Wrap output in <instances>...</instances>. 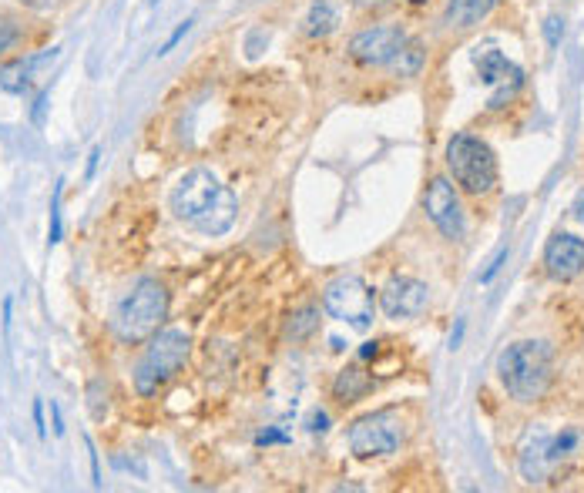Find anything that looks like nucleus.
Listing matches in <instances>:
<instances>
[{
  "label": "nucleus",
  "mask_w": 584,
  "mask_h": 493,
  "mask_svg": "<svg viewBox=\"0 0 584 493\" xmlns=\"http://www.w3.org/2000/svg\"><path fill=\"white\" fill-rule=\"evenodd\" d=\"M189 356H191V336L185 329H158L155 336L148 339L142 359H138V366L132 373L134 393L142 399L158 396L185 369Z\"/></svg>",
  "instance_id": "nucleus-5"
},
{
  "label": "nucleus",
  "mask_w": 584,
  "mask_h": 493,
  "mask_svg": "<svg viewBox=\"0 0 584 493\" xmlns=\"http://www.w3.org/2000/svg\"><path fill=\"white\" fill-rule=\"evenodd\" d=\"M60 58V47H41V51H24V54H14L0 64V91L14 94V97H27L31 88L37 84L41 70L54 64Z\"/></svg>",
  "instance_id": "nucleus-11"
},
{
  "label": "nucleus",
  "mask_w": 584,
  "mask_h": 493,
  "mask_svg": "<svg viewBox=\"0 0 584 493\" xmlns=\"http://www.w3.org/2000/svg\"><path fill=\"white\" fill-rule=\"evenodd\" d=\"M60 201H64V178L54 181V191H51V218H48V252L60 245L64 238V211H60Z\"/></svg>",
  "instance_id": "nucleus-23"
},
{
  "label": "nucleus",
  "mask_w": 584,
  "mask_h": 493,
  "mask_svg": "<svg viewBox=\"0 0 584 493\" xmlns=\"http://www.w3.org/2000/svg\"><path fill=\"white\" fill-rule=\"evenodd\" d=\"M259 44H262V47L269 44V31H265V27H252L249 37H245V54H249L252 60L262 54V51H259Z\"/></svg>",
  "instance_id": "nucleus-33"
},
{
  "label": "nucleus",
  "mask_w": 584,
  "mask_h": 493,
  "mask_svg": "<svg viewBox=\"0 0 584 493\" xmlns=\"http://www.w3.org/2000/svg\"><path fill=\"white\" fill-rule=\"evenodd\" d=\"M373 389H376V379H373V373L366 369V366L363 363H346L343 369L333 376L329 393H333V399L339 403V406H356V403H363V399L370 396Z\"/></svg>",
  "instance_id": "nucleus-14"
},
{
  "label": "nucleus",
  "mask_w": 584,
  "mask_h": 493,
  "mask_svg": "<svg viewBox=\"0 0 584 493\" xmlns=\"http://www.w3.org/2000/svg\"><path fill=\"white\" fill-rule=\"evenodd\" d=\"M329 426H333V420H329V413H326V410H319V406H316V410H312L309 416H306V430H309L312 436L329 433Z\"/></svg>",
  "instance_id": "nucleus-31"
},
{
  "label": "nucleus",
  "mask_w": 584,
  "mask_h": 493,
  "mask_svg": "<svg viewBox=\"0 0 584 493\" xmlns=\"http://www.w3.org/2000/svg\"><path fill=\"white\" fill-rule=\"evenodd\" d=\"M581 430L578 426H561L558 433H551L548 440V457L551 463L558 467V463H564V460L571 457V453H578V446H581Z\"/></svg>",
  "instance_id": "nucleus-21"
},
{
  "label": "nucleus",
  "mask_w": 584,
  "mask_h": 493,
  "mask_svg": "<svg viewBox=\"0 0 584 493\" xmlns=\"http://www.w3.org/2000/svg\"><path fill=\"white\" fill-rule=\"evenodd\" d=\"M292 443V436L286 430H279V426H265L255 433V446H289Z\"/></svg>",
  "instance_id": "nucleus-30"
},
{
  "label": "nucleus",
  "mask_w": 584,
  "mask_h": 493,
  "mask_svg": "<svg viewBox=\"0 0 584 493\" xmlns=\"http://www.w3.org/2000/svg\"><path fill=\"white\" fill-rule=\"evenodd\" d=\"M48 107H51V88H41V91L34 94V105H31V124H34V128H44Z\"/></svg>",
  "instance_id": "nucleus-28"
},
{
  "label": "nucleus",
  "mask_w": 584,
  "mask_h": 493,
  "mask_svg": "<svg viewBox=\"0 0 584 493\" xmlns=\"http://www.w3.org/2000/svg\"><path fill=\"white\" fill-rule=\"evenodd\" d=\"M497 379L514 403H541L554 383V349L544 339L511 342L497 356Z\"/></svg>",
  "instance_id": "nucleus-2"
},
{
  "label": "nucleus",
  "mask_w": 584,
  "mask_h": 493,
  "mask_svg": "<svg viewBox=\"0 0 584 493\" xmlns=\"http://www.w3.org/2000/svg\"><path fill=\"white\" fill-rule=\"evenodd\" d=\"M380 346H383L380 339H366V342H363V346L356 349L359 363H376V356H380Z\"/></svg>",
  "instance_id": "nucleus-39"
},
{
  "label": "nucleus",
  "mask_w": 584,
  "mask_h": 493,
  "mask_svg": "<svg viewBox=\"0 0 584 493\" xmlns=\"http://www.w3.org/2000/svg\"><path fill=\"white\" fill-rule=\"evenodd\" d=\"M406 37L410 34H406L403 23H370V27H359L356 34L346 41V54L359 68L386 70Z\"/></svg>",
  "instance_id": "nucleus-8"
},
{
  "label": "nucleus",
  "mask_w": 584,
  "mask_h": 493,
  "mask_svg": "<svg viewBox=\"0 0 584 493\" xmlns=\"http://www.w3.org/2000/svg\"><path fill=\"white\" fill-rule=\"evenodd\" d=\"M548 440L551 433L541 430V426H531L524 433V443H521V453H517V470L527 483H544L554 473V463L548 457Z\"/></svg>",
  "instance_id": "nucleus-13"
},
{
  "label": "nucleus",
  "mask_w": 584,
  "mask_h": 493,
  "mask_svg": "<svg viewBox=\"0 0 584 493\" xmlns=\"http://www.w3.org/2000/svg\"><path fill=\"white\" fill-rule=\"evenodd\" d=\"M44 410H48L44 396H34V403H31V420H34V430L41 440H48V416H44Z\"/></svg>",
  "instance_id": "nucleus-32"
},
{
  "label": "nucleus",
  "mask_w": 584,
  "mask_h": 493,
  "mask_svg": "<svg viewBox=\"0 0 584 493\" xmlns=\"http://www.w3.org/2000/svg\"><path fill=\"white\" fill-rule=\"evenodd\" d=\"M171 211L191 232L218 238L239 218V198L222 178L208 168H189L171 188Z\"/></svg>",
  "instance_id": "nucleus-1"
},
{
  "label": "nucleus",
  "mask_w": 584,
  "mask_h": 493,
  "mask_svg": "<svg viewBox=\"0 0 584 493\" xmlns=\"http://www.w3.org/2000/svg\"><path fill=\"white\" fill-rule=\"evenodd\" d=\"M21 4H24V7H31V11H48L54 0H21Z\"/></svg>",
  "instance_id": "nucleus-40"
},
{
  "label": "nucleus",
  "mask_w": 584,
  "mask_h": 493,
  "mask_svg": "<svg viewBox=\"0 0 584 493\" xmlns=\"http://www.w3.org/2000/svg\"><path fill=\"white\" fill-rule=\"evenodd\" d=\"M11 326H14V295H4V302H0V329H4V342H11Z\"/></svg>",
  "instance_id": "nucleus-34"
},
{
  "label": "nucleus",
  "mask_w": 584,
  "mask_h": 493,
  "mask_svg": "<svg viewBox=\"0 0 584 493\" xmlns=\"http://www.w3.org/2000/svg\"><path fill=\"white\" fill-rule=\"evenodd\" d=\"M84 406H87V416L95 423H105L107 413H111V386H107L105 376H91L87 386H84Z\"/></svg>",
  "instance_id": "nucleus-20"
},
{
  "label": "nucleus",
  "mask_w": 584,
  "mask_h": 493,
  "mask_svg": "<svg viewBox=\"0 0 584 493\" xmlns=\"http://www.w3.org/2000/svg\"><path fill=\"white\" fill-rule=\"evenodd\" d=\"M403 4H410V7H427L430 0H403Z\"/></svg>",
  "instance_id": "nucleus-43"
},
{
  "label": "nucleus",
  "mask_w": 584,
  "mask_h": 493,
  "mask_svg": "<svg viewBox=\"0 0 584 493\" xmlns=\"http://www.w3.org/2000/svg\"><path fill=\"white\" fill-rule=\"evenodd\" d=\"M376 289L366 285L363 275L356 272H343L333 282L322 285V312L336 322H346L356 332H366L376 319Z\"/></svg>",
  "instance_id": "nucleus-7"
},
{
  "label": "nucleus",
  "mask_w": 584,
  "mask_h": 493,
  "mask_svg": "<svg viewBox=\"0 0 584 493\" xmlns=\"http://www.w3.org/2000/svg\"><path fill=\"white\" fill-rule=\"evenodd\" d=\"M564 31H568V27H564V17H561V14H548V17H544V23H541V34H544V41H548L551 51H558V47H561Z\"/></svg>",
  "instance_id": "nucleus-26"
},
{
  "label": "nucleus",
  "mask_w": 584,
  "mask_h": 493,
  "mask_svg": "<svg viewBox=\"0 0 584 493\" xmlns=\"http://www.w3.org/2000/svg\"><path fill=\"white\" fill-rule=\"evenodd\" d=\"M464 336H467V316H457V322H453V329H450V352H457L460 346H464Z\"/></svg>",
  "instance_id": "nucleus-35"
},
{
  "label": "nucleus",
  "mask_w": 584,
  "mask_h": 493,
  "mask_svg": "<svg viewBox=\"0 0 584 493\" xmlns=\"http://www.w3.org/2000/svg\"><path fill=\"white\" fill-rule=\"evenodd\" d=\"M474 68H477V78L480 84H487V88H497V84H504L507 78H514V74H521V64H514L504 51H497V47H484V51H474Z\"/></svg>",
  "instance_id": "nucleus-17"
},
{
  "label": "nucleus",
  "mask_w": 584,
  "mask_h": 493,
  "mask_svg": "<svg viewBox=\"0 0 584 493\" xmlns=\"http://www.w3.org/2000/svg\"><path fill=\"white\" fill-rule=\"evenodd\" d=\"M571 215H574V218H578V222H581V225H584V191H581V195H578V201H574V208H571Z\"/></svg>",
  "instance_id": "nucleus-41"
},
{
  "label": "nucleus",
  "mask_w": 584,
  "mask_h": 493,
  "mask_svg": "<svg viewBox=\"0 0 584 493\" xmlns=\"http://www.w3.org/2000/svg\"><path fill=\"white\" fill-rule=\"evenodd\" d=\"M501 7V0H447L440 23L447 31H474Z\"/></svg>",
  "instance_id": "nucleus-15"
},
{
  "label": "nucleus",
  "mask_w": 584,
  "mask_h": 493,
  "mask_svg": "<svg viewBox=\"0 0 584 493\" xmlns=\"http://www.w3.org/2000/svg\"><path fill=\"white\" fill-rule=\"evenodd\" d=\"M101 154H105V148H101V144H95V148L87 152V164H84V181H95L97 164H101Z\"/></svg>",
  "instance_id": "nucleus-36"
},
{
  "label": "nucleus",
  "mask_w": 584,
  "mask_h": 493,
  "mask_svg": "<svg viewBox=\"0 0 584 493\" xmlns=\"http://www.w3.org/2000/svg\"><path fill=\"white\" fill-rule=\"evenodd\" d=\"M168 319V289L155 275H142L121 295L111 312V332L121 346H142L165 326Z\"/></svg>",
  "instance_id": "nucleus-3"
},
{
  "label": "nucleus",
  "mask_w": 584,
  "mask_h": 493,
  "mask_svg": "<svg viewBox=\"0 0 584 493\" xmlns=\"http://www.w3.org/2000/svg\"><path fill=\"white\" fill-rule=\"evenodd\" d=\"M524 84H527V70H521V74L507 78L504 84H497V88H494V94L487 97V111H504V107L511 105L517 94L524 91Z\"/></svg>",
  "instance_id": "nucleus-24"
},
{
  "label": "nucleus",
  "mask_w": 584,
  "mask_h": 493,
  "mask_svg": "<svg viewBox=\"0 0 584 493\" xmlns=\"http://www.w3.org/2000/svg\"><path fill=\"white\" fill-rule=\"evenodd\" d=\"M423 211L433 222V228L447 242H464L467 235V215L460 205V188L453 185L450 175H433L423 188Z\"/></svg>",
  "instance_id": "nucleus-9"
},
{
  "label": "nucleus",
  "mask_w": 584,
  "mask_h": 493,
  "mask_svg": "<svg viewBox=\"0 0 584 493\" xmlns=\"http://www.w3.org/2000/svg\"><path fill=\"white\" fill-rule=\"evenodd\" d=\"M144 4H148V7H152V11H155V7H158V4H161V0H144Z\"/></svg>",
  "instance_id": "nucleus-44"
},
{
  "label": "nucleus",
  "mask_w": 584,
  "mask_h": 493,
  "mask_svg": "<svg viewBox=\"0 0 584 493\" xmlns=\"http://www.w3.org/2000/svg\"><path fill=\"white\" fill-rule=\"evenodd\" d=\"M191 27H195V17H185V21H181L179 27H175V31H171V34L165 37V44L158 47V58H165V54H171V51H175V47H179L181 41L189 37V31H191Z\"/></svg>",
  "instance_id": "nucleus-27"
},
{
  "label": "nucleus",
  "mask_w": 584,
  "mask_h": 493,
  "mask_svg": "<svg viewBox=\"0 0 584 493\" xmlns=\"http://www.w3.org/2000/svg\"><path fill=\"white\" fill-rule=\"evenodd\" d=\"M316 329H319V305L306 302L286 316L282 336H286V342H292V346H302V342H309L312 336H316Z\"/></svg>",
  "instance_id": "nucleus-19"
},
{
  "label": "nucleus",
  "mask_w": 584,
  "mask_h": 493,
  "mask_svg": "<svg viewBox=\"0 0 584 493\" xmlns=\"http://www.w3.org/2000/svg\"><path fill=\"white\" fill-rule=\"evenodd\" d=\"M51 426H54V436H64L68 433V423H64V410H60L58 399H51Z\"/></svg>",
  "instance_id": "nucleus-37"
},
{
  "label": "nucleus",
  "mask_w": 584,
  "mask_h": 493,
  "mask_svg": "<svg viewBox=\"0 0 584 493\" xmlns=\"http://www.w3.org/2000/svg\"><path fill=\"white\" fill-rule=\"evenodd\" d=\"M27 37V23L21 17H14V14H0V58H7L14 54L17 47L24 44Z\"/></svg>",
  "instance_id": "nucleus-22"
},
{
  "label": "nucleus",
  "mask_w": 584,
  "mask_h": 493,
  "mask_svg": "<svg viewBox=\"0 0 584 493\" xmlns=\"http://www.w3.org/2000/svg\"><path fill=\"white\" fill-rule=\"evenodd\" d=\"M339 23H343V11H339L336 0H312L299 31L309 41H326V37H333L339 31Z\"/></svg>",
  "instance_id": "nucleus-16"
},
{
  "label": "nucleus",
  "mask_w": 584,
  "mask_h": 493,
  "mask_svg": "<svg viewBox=\"0 0 584 493\" xmlns=\"http://www.w3.org/2000/svg\"><path fill=\"white\" fill-rule=\"evenodd\" d=\"M406 436H410V426L396 410H373L349 423L346 443L356 460H380L400 453Z\"/></svg>",
  "instance_id": "nucleus-6"
},
{
  "label": "nucleus",
  "mask_w": 584,
  "mask_h": 493,
  "mask_svg": "<svg viewBox=\"0 0 584 493\" xmlns=\"http://www.w3.org/2000/svg\"><path fill=\"white\" fill-rule=\"evenodd\" d=\"M507 258H511V245L504 242V245L494 252V258L487 262V269L477 275V285H480V289H487V285H494V282H497V275H501L504 265H507Z\"/></svg>",
  "instance_id": "nucleus-25"
},
{
  "label": "nucleus",
  "mask_w": 584,
  "mask_h": 493,
  "mask_svg": "<svg viewBox=\"0 0 584 493\" xmlns=\"http://www.w3.org/2000/svg\"><path fill=\"white\" fill-rule=\"evenodd\" d=\"M544 272L554 282H574L584 275V238L571 232H554L544 245Z\"/></svg>",
  "instance_id": "nucleus-12"
},
{
  "label": "nucleus",
  "mask_w": 584,
  "mask_h": 493,
  "mask_svg": "<svg viewBox=\"0 0 584 493\" xmlns=\"http://www.w3.org/2000/svg\"><path fill=\"white\" fill-rule=\"evenodd\" d=\"M427 58H430V51H427V44L420 41V37H406L403 41V47L396 51V58L390 60V74L393 78H403V81H413V78H420L423 74V68H427Z\"/></svg>",
  "instance_id": "nucleus-18"
},
{
  "label": "nucleus",
  "mask_w": 584,
  "mask_h": 493,
  "mask_svg": "<svg viewBox=\"0 0 584 493\" xmlns=\"http://www.w3.org/2000/svg\"><path fill=\"white\" fill-rule=\"evenodd\" d=\"M443 164H447V175L453 178V185L470 198H487L501 185V164H497L494 148L470 131H453L447 138Z\"/></svg>",
  "instance_id": "nucleus-4"
},
{
  "label": "nucleus",
  "mask_w": 584,
  "mask_h": 493,
  "mask_svg": "<svg viewBox=\"0 0 584 493\" xmlns=\"http://www.w3.org/2000/svg\"><path fill=\"white\" fill-rule=\"evenodd\" d=\"M346 346H349V342H343L339 336H333V339H329V349H333V352H343Z\"/></svg>",
  "instance_id": "nucleus-42"
},
{
  "label": "nucleus",
  "mask_w": 584,
  "mask_h": 493,
  "mask_svg": "<svg viewBox=\"0 0 584 493\" xmlns=\"http://www.w3.org/2000/svg\"><path fill=\"white\" fill-rule=\"evenodd\" d=\"M349 4H353L356 14H380L383 7H390L393 0H349Z\"/></svg>",
  "instance_id": "nucleus-38"
},
{
  "label": "nucleus",
  "mask_w": 584,
  "mask_h": 493,
  "mask_svg": "<svg viewBox=\"0 0 584 493\" xmlns=\"http://www.w3.org/2000/svg\"><path fill=\"white\" fill-rule=\"evenodd\" d=\"M430 285L423 279H413V275H390L386 285L376 292V305L386 319H417L430 309Z\"/></svg>",
  "instance_id": "nucleus-10"
},
{
  "label": "nucleus",
  "mask_w": 584,
  "mask_h": 493,
  "mask_svg": "<svg viewBox=\"0 0 584 493\" xmlns=\"http://www.w3.org/2000/svg\"><path fill=\"white\" fill-rule=\"evenodd\" d=\"M84 450H87V463H91V487L101 490V487H105V477H101V453H97L95 440L87 433H84Z\"/></svg>",
  "instance_id": "nucleus-29"
}]
</instances>
